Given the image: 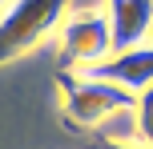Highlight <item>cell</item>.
<instances>
[{
    "label": "cell",
    "mask_w": 153,
    "mask_h": 149,
    "mask_svg": "<svg viewBox=\"0 0 153 149\" xmlns=\"http://www.w3.org/2000/svg\"><path fill=\"white\" fill-rule=\"evenodd\" d=\"M69 16V0H12L0 12V64L36 48Z\"/></svg>",
    "instance_id": "cell-1"
},
{
    "label": "cell",
    "mask_w": 153,
    "mask_h": 149,
    "mask_svg": "<svg viewBox=\"0 0 153 149\" xmlns=\"http://www.w3.org/2000/svg\"><path fill=\"white\" fill-rule=\"evenodd\" d=\"M61 97H65V117L76 129H101L113 113L129 109L137 101L129 89L85 77V73H61Z\"/></svg>",
    "instance_id": "cell-2"
},
{
    "label": "cell",
    "mask_w": 153,
    "mask_h": 149,
    "mask_svg": "<svg viewBox=\"0 0 153 149\" xmlns=\"http://www.w3.org/2000/svg\"><path fill=\"white\" fill-rule=\"evenodd\" d=\"M56 32H61V56L73 69H89V64H101L105 56H113L105 8L101 12H69Z\"/></svg>",
    "instance_id": "cell-3"
},
{
    "label": "cell",
    "mask_w": 153,
    "mask_h": 149,
    "mask_svg": "<svg viewBox=\"0 0 153 149\" xmlns=\"http://www.w3.org/2000/svg\"><path fill=\"white\" fill-rule=\"evenodd\" d=\"M113 53L153 44V0H105Z\"/></svg>",
    "instance_id": "cell-4"
},
{
    "label": "cell",
    "mask_w": 153,
    "mask_h": 149,
    "mask_svg": "<svg viewBox=\"0 0 153 149\" xmlns=\"http://www.w3.org/2000/svg\"><path fill=\"white\" fill-rule=\"evenodd\" d=\"M81 73L85 77H97V81H109V85H121V89H129V93L137 97L141 89L153 85V44L113 53L101 64H89V69H81Z\"/></svg>",
    "instance_id": "cell-5"
},
{
    "label": "cell",
    "mask_w": 153,
    "mask_h": 149,
    "mask_svg": "<svg viewBox=\"0 0 153 149\" xmlns=\"http://www.w3.org/2000/svg\"><path fill=\"white\" fill-rule=\"evenodd\" d=\"M133 113H137V141L145 145V149H153V85L137 93Z\"/></svg>",
    "instance_id": "cell-6"
},
{
    "label": "cell",
    "mask_w": 153,
    "mask_h": 149,
    "mask_svg": "<svg viewBox=\"0 0 153 149\" xmlns=\"http://www.w3.org/2000/svg\"><path fill=\"white\" fill-rule=\"evenodd\" d=\"M85 149H145V145H125V141H105V137H93V141H85Z\"/></svg>",
    "instance_id": "cell-7"
},
{
    "label": "cell",
    "mask_w": 153,
    "mask_h": 149,
    "mask_svg": "<svg viewBox=\"0 0 153 149\" xmlns=\"http://www.w3.org/2000/svg\"><path fill=\"white\" fill-rule=\"evenodd\" d=\"M8 4H12V0H0V12H4V8H8Z\"/></svg>",
    "instance_id": "cell-8"
}]
</instances>
